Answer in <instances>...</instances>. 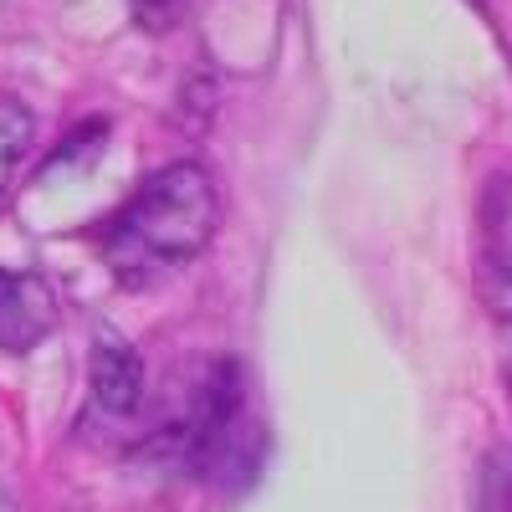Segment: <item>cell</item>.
Returning <instances> with one entry per match:
<instances>
[{"instance_id": "6da1fadb", "label": "cell", "mask_w": 512, "mask_h": 512, "mask_svg": "<svg viewBox=\"0 0 512 512\" xmlns=\"http://www.w3.org/2000/svg\"><path fill=\"white\" fill-rule=\"evenodd\" d=\"M221 226V185L210 180V169L185 159L164 164L118 205L108 226L98 231L103 262L123 282H154L164 272L185 267L200 256Z\"/></svg>"}, {"instance_id": "7a4b0ae2", "label": "cell", "mask_w": 512, "mask_h": 512, "mask_svg": "<svg viewBox=\"0 0 512 512\" xmlns=\"http://www.w3.org/2000/svg\"><path fill=\"white\" fill-rule=\"evenodd\" d=\"M57 328V297L52 282L36 272L0 267V349L26 354Z\"/></svg>"}, {"instance_id": "3957f363", "label": "cell", "mask_w": 512, "mask_h": 512, "mask_svg": "<svg viewBox=\"0 0 512 512\" xmlns=\"http://www.w3.org/2000/svg\"><path fill=\"white\" fill-rule=\"evenodd\" d=\"M88 379H93V400L108 415H134L144 405V359L134 344H123L118 333H98L93 359H88Z\"/></svg>"}, {"instance_id": "277c9868", "label": "cell", "mask_w": 512, "mask_h": 512, "mask_svg": "<svg viewBox=\"0 0 512 512\" xmlns=\"http://www.w3.org/2000/svg\"><path fill=\"white\" fill-rule=\"evenodd\" d=\"M31 134H36L31 108H26L16 93H0V200H6L16 164H21L26 149H31Z\"/></svg>"}, {"instance_id": "5b68a950", "label": "cell", "mask_w": 512, "mask_h": 512, "mask_svg": "<svg viewBox=\"0 0 512 512\" xmlns=\"http://www.w3.org/2000/svg\"><path fill=\"white\" fill-rule=\"evenodd\" d=\"M477 512H512V451L497 446L477 482Z\"/></svg>"}, {"instance_id": "8992f818", "label": "cell", "mask_w": 512, "mask_h": 512, "mask_svg": "<svg viewBox=\"0 0 512 512\" xmlns=\"http://www.w3.org/2000/svg\"><path fill=\"white\" fill-rule=\"evenodd\" d=\"M134 6V21L144 26V31H169L180 21V11H185V0H128Z\"/></svg>"}, {"instance_id": "52a82bcc", "label": "cell", "mask_w": 512, "mask_h": 512, "mask_svg": "<svg viewBox=\"0 0 512 512\" xmlns=\"http://www.w3.org/2000/svg\"><path fill=\"white\" fill-rule=\"evenodd\" d=\"M0 512H16V497H11L6 487H0Z\"/></svg>"}, {"instance_id": "ba28073f", "label": "cell", "mask_w": 512, "mask_h": 512, "mask_svg": "<svg viewBox=\"0 0 512 512\" xmlns=\"http://www.w3.org/2000/svg\"><path fill=\"white\" fill-rule=\"evenodd\" d=\"M507 390H512V379H507Z\"/></svg>"}]
</instances>
